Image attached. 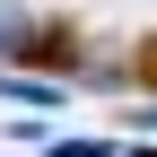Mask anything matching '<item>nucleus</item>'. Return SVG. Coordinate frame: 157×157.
<instances>
[{
	"label": "nucleus",
	"instance_id": "f257e3e1",
	"mask_svg": "<svg viewBox=\"0 0 157 157\" xmlns=\"http://www.w3.org/2000/svg\"><path fill=\"white\" fill-rule=\"evenodd\" d=\"M140 78H148V87H157V44H140Z\"/></svg>",
	"mask_w": 157,
	"mask_h": 157
}]
</instances>
